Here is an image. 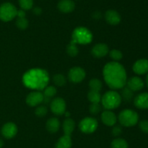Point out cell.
I'll list each match as a JSON object with an SVG mask.
<instances>
[{"instance_id":"obj_1","label":"cell","mask_w":148,"mask_h":148,"mask_svg":"<svg viewBox=\"0 0 148 148\" xmlns=\"http://www.w3.org/2000/svg\"><path fill=\"white\" fill-rule=\"evenodd\" d=\"M103 77L106 83L111 89L124 88L127 84V73L121 64L117 62L107 63L103 68Z\"/></svg>"},{"instance_id":"obj_2","label":"cell","mask_w":148,"mask_h":148,"mask_svg":"<svg viewBox=\"0 0 148 148\" xmlns=\"http://www.w3.org/2000/svg\"><path fill=\"white\" fill-rule=\"evenodd\" d=\"M23 79L24 84L28 88L43 90L49 84V75L45 70L35 68L26 72Z\"/></svg>"},{"instance_id":"obj_3","label":"cell","mask_w":148,"mask_h":148,"mask_svg":"<svg viewBox=\"0 0 148 148\" xmlns=\"http://www.w3.org/2000/svg\"><path fill=\"white\" fill-rule=\"evenodd\" d=\"M101 102L106 110H113L121 104V97L118 92L114 91H107L101 97Z\"/></svg>"},{"instance_id":"obj_4","label":"cell","mask_w":148,"mask_h":148,"mask_svg":"<svg viewBox=\"0 0 148 148\" xmlns=\"http://www.w3.org/2000/svg\"><path fill=\"white\" fill-rule=\"evenodd\" d=\"M118 118L121 126L131 127L137 124L139 120V115L134 110L127 109L119 113Z\"/></svg>"},{"instance_id":"obj_5","label":"cell","mask_w":148,"mask_h":148,"mask_svg":"<svg viewBox=\"0 0 148 148\" xmlns=\"http://www.w3.org/2000/svg\"><path fill=\"white\" fill-rule=\"evenodd\" d=\"M92 33L84 27L77 28L72 33V43L88 44L92 41Z\"/></svg>"},{"instance_id":"obj_6","label":"cell","mask_w":148,"mask_h":148,"mask_svg":"<svg viewBox=\"0 0 148 148\" xmlns=\"http://www.w3.org/2000/svg\"><path fill=\"white\" fill-rule=\"evenodd\" d=\"M15 6L10 2L3 3L0 5V20L4 22H8L17 16Z\"/></svg>"},{"instance_id":"obj_7","label":"cell","mask_w":148,"mask_h":148,"mask_svg":"<svg viewBox=\"0 0 148 148\" xmlns=\"http://www.w3.org/2000/svg\"><path fill=\"white\" fill-rule=\"evenodd\" d=\"M79 129L83 133H93L98 128V122L93 118L88 117L82 119L79 125Z\"/></svg>"},{"instance_id":"obj_8","label":"cell","mask_w":148,"mask_h":148,"mask_svg":"<svg viewBox=\"0 0 148 148\" xmlns=\"http://www.w3.org/2000/svg\"><path fill=\"white\" fill-rule=\"evenodd\" d=\"M51 111L57 115H61L65 113L66 110V103L65 101L62 98L54 99L51 103Z\"/></svg>"},{"instance_id":"obj_9","label":"cell","mask_w":148,"mask_h":148,"mask_svg":"<svg viewBox=\"0 0 148 148\" xmlns=\"http://www.w3.org/2000/svg\"><path fill=\"white\" fill-rule=\"evenodd\" d=\"M85 71L79 67L72 68L69 72V78L72 82L79 83L85 78Z\"/></svg>"},{"instance_id":"obj_10","label":"cell","mask_w":148,"mask_h":148,"mask_svg":"<svg viewBox=\"0 0 148 148\" xmlns=\"http://www.w3.org/2000/svg\"><path fill=\"white\" fill-rule=\"evenodd\" d=\"M1 134L6 139H12L17 133V128L14 123L9 122L5 123L1 128Z\"/></svg>"},{"instance_id":"obj_11","label":"cell","mask_w":148,"mask_h":148,"mask_svg":"<svg viewBox=\"0 0 148 148\" xmlns=\"http://www.w3.org/2000/svg\"><path fill=\"white\" fill-rule=\"evenodd\" d=\"M43 98H44V96H43V93H41L40 91H33L27 96L26 102L30 106L34 107V106L43 102Z\"/></svg>"},{"instance_id":"obj_12","label":"cell","mask_w":148,"mask_h":148,"mask_svg":"<svg viewBox=\"0 0 148 148\" xmlns=\"http://www.w3.org/2000/svg\"><path fill=\"white\" fill-rule=\"evenodd\" d=\"M127 87L130 89L132 91H137L143 89L145 84L143 80H142V78H140V77L134 76L127 80Z\"/></svg>"},{"instance_id":"obj_13","label":"cell","mask_w":148,"mask_h":148,"mask_svg":"<svg viewBox=\"0 0 148 148\" xmlns=\"http://www.w3.org/2000/svg\"><path fill=\"white\" fill-rule=\"evenodd\" d=\"M133 71L138 75H143L148 72V60L146 59H138L133 65Z\"/></svg>"},{"instance_id":"obj_14","label":"cell","mask_w":148,"mask_h":148,"mask_svg":"<svg viewBox=\"0 0 148 148\" xmlns=\"http://www.w3.org/2000/svg\"><path fill=\"white\" fill-rule=\"evenodd\" d=\"M108 53V47L106 44H95L92 49V54L95 57L101 58L106 56Z\"/></svg>"},{"instance_id":"obj_15","label":"cell","mask_w":148,"mask_h":148,"mask_svg":"<svg viewBox=\"0 0 148 148\" xmlns=\"http://www.w3.org/2000/svg\"><path fill=\"white\" fill-rule=\"evenodd\" d=\"M134 105L140 109H148V93L143 92L134 98Z\"/></svg>"},{"instance_id":"obj_16","label":"cell","mask_w":148,"mask_h":148,"mask_svg":"<svg viewBox=\"0 0 148 148\" xmlns=\"http://www.w3.org/2000/svg\"><path fill=\"white\" fill-rule=\"evenodd\" d=\"M101 120L106 126H113L116 122L117 118L113 112L106 110L101 114Z\"/></svg>"},{"instance_id":"obj_17","label":"cell","mask_w":148,"mask_h":148,"mask_svg":"<svg viewBox=\"0 0 148 148\" xmlns=\"http://www.w3.org/2000/svg\"><path fill=\"white\" fill-rule=\"evenodd\" d=\"M105 18L106 21L111 25H117L121 21V16L118 12L114 10H109L106 11L105 14Z\"/></svg>"},{"instance_id":"obj_18","label":"cell","mask_w":148,"mask_h":148,"mask_svg":"<svg viewBox=\"0 0 148 148\" xmlns=\"http://www.w3.org/2000/svg\"><path fill=\"white\" fill-rule=\"evenodd\" d=\"M75 4L72 0H61L58 3V9L62 12L69 13L75 10Z\"/></svg>"},{"instance_id":"obj_19","label":"cell","mask_w":148,"mask_h":148,"mask_svg":"<svg viewBox=\"0 0 148 148\" xmlns=\"http://www.w3.org/2000/svg\"><path fill=\"white\" fill-rule=\"evenodd\" d=\"M72 145V141L71 136L64 135L60 137L55 145V148H71Z\"/></svg>"},{"instance_id":"obj_20","label":"cell","mask_w":148,"mask_h":148,"mask_svg":"<svg viewBox=\"0 0 148 148\" xmlns=\"http://www.w3.org/2000/svg\"><path fill=\"white\" fill-rule=\"evenodd\" d=\"M60 128V122L56 118H51L49 119L46 123V129L50 133H55L58 131Z\"/></svg>"},{"instance_id":"obj_21","label":"cell","mask_w":148,"mask_h":148,"mask_svg":"<svg viewBox=\"0 0 148 148\" xmlns=\"http://www.w3.org/2000/svg\"><path fill=\"white\" fill-rule=\"evenodd\" d=\"M75 129V122L71 118H67L64 121L63 130L65 135L71 136Z\"/></svg>"},{"instance_id":"obj_22","label":"cell","mask_w":148,"mask_h":148,"mask_svg":"<svg viewBox=\"0 0 148 148\" xmlns=\"http://www.w3.org/2000/svg\"><path fill=\"white\" fill-rule=\"evenodd\" d=\"M111 147V148H128L129 145L125 139L122 138H116L112 141Z\"/></svg>"},{"instance_id":"obj_23","label":"cell","mask_w":148,"mask_h":148,"mask_svg":"<svg viewBox=\"0 0 148 148\" xmlns=\"http://www.w3.org/2000/svg\"><path fill=\"white\" fill-rule=\"evenodd\" d=\"M88 97L91 103H99L101 101V96L99 91L90 90L88 93Z\"/></svg>"},{"instance_id":"obj_24","label":"cell","mask_w":148,"mask_h":148,"mask_svg":"<svg viewBox=\"0 0 148 148\" xmlns=\"http://www.w3.org/2000/svg\"><path fill=\"white\" fill-rule=\"evenodd\" d=\"M134 91H132L130 89H129L128 87H124L122 91H121V99L124 100L126 102H130L132 100L133 97H134Z\"/></svg>"},{"instance_id":"obj_25","label":"cell","mask_w":148,"mask_h":148,"mask_svg":"<svg viewBox=\"0 0 148 148\" xmlns=\"http://www.w3.org/2000/svg\"><path fill=\"white\" fill-rule=\"evenodd\" d=\"M89 86L92 91H99L100 92L101 88H102V83L98 78H93V79L90 81Z\"/></svg>"},{"instance_id":"obj_26","label":"cell","mask_w":148,"mask_h":148,"mask_svg":"<svg viewBox=\"0 0 148 148\" xmlns=\"http://www.w3.org/2000/svg\"><path fill=\"white\" fill-rule=\"evenodd\" d=\"M56 94V89L53 86H49L43 89V96L48 98H51Z\"/></svg>"},{"instance_id":"obj_27","label":"cell","mask_w":148,"mask_h":148,"mask_svg":"<svg viewBox=\"0 0 148 148\" xmlns=\"http://www.w3.org/2000/svg\"><path fill=\"white\" fill-rule=\"evenodd\" d=\"M53 81L58 86H63L66 84V78L62 74H56L53 76Z\"/></svg>"},{"instance_id":"obj_28","label":"cell","mask_w":148,"mask_h":148,"mask_svg":"<svg viewBox=\"0 0 148 148\" xmlns=\"http://www.w3.org/2000/svg\"><path fill=\"white\" fill-rule=\"evenodd\" d=\"M19 4L22 10H30L33 6V0H19Z\"/></svg>"},{"instance_id":"obj_29","label":"cell","mask_w":148,"mask_h":148,"mask_svg":"<svg viewBox=\"0 0 148 148\" xmlns=\"http://www.w3.org/2000/svg\"><path fill=\"white\" fill-rule=\"evenodd\" d=\"M66 52L68 55L71 57H75L78 54V48L76 46V44H73L71 42L66 48Z\"/></svg>"},{"instance_id":"obj_30","label":"cell","mask_w":148,"mask_h":148,"mask_svg":"<svg viewBox=\"0 0 148 148\" xmlns=\"http://www.w3.org/2000/svg\"><path fill=\"white\" fill-rule=\"evenodd\" d=\"M16 26L21 30H24L28 26V20L25 17H18L16 21Z\"/></svg>"},{"instance_id":"obj_31","label":"cell","mask_w":148,"mask_h":148,"mask_svg":"<svg viewBox=\"0 0 148 148\" xmlns=\"http://www.w3.org/2000/svg\"><path fill=\"white\" fill-rule=\"evenodd\" d=\"M110 57L112 58L114 60L118 61L122 58L123 55L121 53V51L118 50V49H113L110 52Z\"/></svg>"},{"instance_id":"obj_32","label":"cell","mask_w":148,"mask_h":148,"mask_svg":"<svg viewBox=\"0 0 148 148\" xmlns=\"http://www.w3.org/2000/svg\"><path fill=\"white\" fill-rule=\"evenodd\" d=\"M47 113L48 110L45 106H39L36 109V111H35L36 115L38 117H43L47 114Z\"/></svg>"},{"instance_id":"obj_33","label":"cell","mask_w":148,"mask_h":148,"mask_svg":"<svg viewBox=\"0 0 148 148\" xmlns=\"http://www.w3.org/2000/svg\"><path fill=\"white\" fill-rule=\"evenodd\" d=\"M101 110V107L99 103H92L90 105V113L92 114H98Z\"/></svg>"},{"instance_id":"obj_34","label":"cell","mask_w":148,"mask_h":148,"mask_svg":"<svg viewBox=\"0 0 148 148\" xmlns=\"http://www.w3.org/2000/svg\"><path fill=\"white\" fill-rule=\"evenodd\" d=\"M140 129L143 132L148 133V120H143L139 123Z\"/></svg>"},{"instance_id":"obj_35","label":"cell","mask_w":148,"mask_h":148,"mask_svg":"<svg viewBox=\"0 0 148 148\" xmlns=\"http://www.w3.org/2000/svg\"><path fill=\"white\" fill-rule=\"evenodd\" d=\"M122 133V129L120 126H114L112 129V135L114 136H119Z\"/></svg>"},{"instance_id":"obj_36","label":"cell","mask_w":148,"mask_h":148,"mask_svg":"<svg viewBox=\"0 0 148 148\" xmlns=\"http://www.w3.org/2000/svg\"><path fill=\"white\" fill-rule=\"evenodd\" d=\"M17 17H25V12L23 10H19L17 11Z\"/></svg>"},{"instance_id":"obj_37","label":"cell","mask_w":148,"mask_h":148,"mask_svg":"<svg viewBox=\"0 0 148 148\" xmlns=\"http://www.w3.org/2000/svg\"><path fill=\"white\" fill-rule=\"evenodd\" d=\"M33 12L35 15H40L42 13V9L40 8V7H36L33 9Z\"/></svg>"},{"instance_id":"obj_38","label":"cell","mask_w":148,"mask_h":148,"mask_svg":"<svg viewBox=\"0 0 148 148\" xmlns=\"http://www.w3.org/2000/svg\"><path fill=\"white\" fill-rule=\"evenodd\" d=\"M92 17H93L94 18H95V19H99V18H101V12H100L99 11H95V12H94L93 14H92Z\"/></svg>"},{"instance_id":"obj_39","label":"cell","mask_w":148,"mask_h":148,"mask_svg":"<svg viewBox=\"0 0 148 148\" xmlns=\"http://www.w3.org/2000/svg\"><path fill=\"white\" fill-rule=\"evenodd\" d=\"M4 146V141L0 138V148H2Z\"/></svg>"},{"instance_id":"obj_40","label":"cell","mask_w":148,"mask_h":148,"mask_svg":"<svg viewBox=\"0 0 148 148\" xmlns=\"http://www.w3.org/2000/svg\"><path fill=\"white\" fill-rule=\"evenodd\" d=\"M146 84H147V86L148 87V74L147 75V77H146Z\"/></svg>"}]
</instances>
